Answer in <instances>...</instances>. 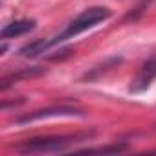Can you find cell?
I'll return each mask as SVG.
<instances>
[{
    "mask_svg": "<svg viewBox=\"0 0 156 156\" xmlns=\"http://www.w3.org/2000/svg\"><path fill=\"white\" fill-rule=\"evenodd\" d=\"M154 79H156V59H151L140 68L138 75L134 77V81L130 85V90L132 92H143L151 87V83Z\"/></svg>",
    "mask_w": 156,
    "mask_h": 156,
    "instance_id": "4",
    "label": "cell"
},
{
    "mask_svg": "<svg viewBox=\"0 0 156 156\" xmlns=\"http://www.w3.org/2000/svg\"><path fill=\"white\" fill-rule=\"evenodd\" d=\"M61 116H83V112L73 107H50V108L35 110V112L20 118L19 123H30V121H39V119H46V118H61Z\"/></svg>",
    "mask_w": 156,
    "mask_h": 156,
    "instance_id": "3",
    "label": "cell"
},
{
    "mask_svg": "<svg viewBox=\"0 0 156 156\" xmlns=\"http://www.w3.org/2000/svg\"><path fill=\"white\" fill-rule=\"evenodd\" d=\"M147 6H149V0H141V2H140V4H138V6H136L129 15H127V17H125V20H136V19L145 11V8H147Z\"/></svg>",
    "mask_w": 156,
    "mask_h": 156,
    "instance_id": "10",
    "label": "cell"
},
{
    "mask_svg": "<svg viewBox=\"0 0 156 156\" xmlns=\"http://www.w3.org/2000/svg\"><path fill=\"white\" fill-rule=\"evenodd\" d=\"M127 151V143H112V145H105V147H94V149H83L77 152L83 154H118Z\"/></svg>",
    "mask_w": 156,
    "mask_h": 156,
    "instance_id": "9",
    "label": "cell"
},
{
    "mask_svg": "<svg viewBox=\"0 0 156 156\" xmlns=\"http://www.w3.org/2000/svg\"><path fill=\"white\" fill-rule=\"evenodd\" d=\"M108 17H110V9H107V8H101V6L88 8V9H85L81 15H77V17L70 22V26H68L59 37L51 39V44L62 42V41H66V39H73V37H77L79 33H83V31L94 28L96 24L107 20Z\"/></svg>",
    "mask_w": 156,
    "mask_h": 156,
    "instance_id": "2",
    "label": "cell"
},
{
    "mask_svg": "<svg viewBox=\"0 0 156 156\" xmlns=\"http://www.w3.org/2000/svg\"><path fill=\"white\" fill-rule=\"evenodd\" d=\"M121 62V59L119 57H110V59H107V61H103L101 64H98V66H94V68H90L85 75H83V81H92V79H96V77H99L101 73H105V72H108L110 68H114V66H118Z\"/></svg>",
    "mask_w": 156,
    "mask_h": 156,
    "instance_id": "7",
    "label": "cell"
},
{
    "mask_svg": "<svg viewBox=\"0 0 156 156\" xmlns=\"http://www.w3.org/2000/svg\"><path fill=\"white\" fill-rule=\"evenodd\" d=\"M92 138V132H85V134H62V136H46V138H31L26 140L22 143H19L15 147V151L19 152H59L64 151L66 147L79 143L83 140Z\"/></svg>",
    "mask_w": 156,
    "mask_h": 156,
    "instance_id": "1",
    "label": "cell"
},
{
    "mask_svg": "<svg viewBox=\"0 0 156 156\" xmlns=\"http://www.w3.org/2000/svg\"><path fill=\"white\" fill-rule=\"evenodd\" d=\"M50 46H53V44H51V39H50V41L39 39V41H33V42L26 44L24 48H20L19 53H20L22 57H37L39 53H44Z\"/></svg>",
    "mask_w": 156,
    "mask_h": 156,
    "instance_id": "8",
    "label": "cell"
},
{
    "mask_svg": "<svg viewBox=\"0 0 156 156\" xmlns=\"http://www.w3.org/2000/svg\"><path fill=\"white\" fill-rule=\"evenodd\" d=\"M35 28V22L33 20H15L8 26H4L2 30V39H15V37H20L28 31H31Z\"/></svg>",
    "mask_w": 156,
    "mask_h": 156,
    "instance_id": "5",
    "label": "cell"
},
{
    "mask_svg": "<svg viewBox=\"0 0 156 156\" xmlns=\"http://www.w3.org/2000/svg\"><path fill=\"white\" fill-rule=\"evenodd\" d=\"M46 70L41 68V66H33V68H24V70H19L17 73H11L9 77H6V79L2 81V90H6L11 83H17L20 79H31V77H39L42 75Z\"/></svg>",
    "mask_w": 156,
    "mask_h": 156,
    "instance_id": "6",
    "label": "cell"
}]
</instances>
